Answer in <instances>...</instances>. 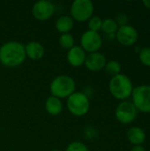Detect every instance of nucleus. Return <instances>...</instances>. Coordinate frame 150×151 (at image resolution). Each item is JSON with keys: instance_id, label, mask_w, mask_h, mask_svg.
I'll use <instances>...</instances> for the list:
<instances>
[{"instance_id": "obj_1", "label": "nucleus", "mask_w": 150, "mask_h": 151, "mask_svg": "<svg viewBox=\"0 0 150 151\" xmlns=\"http://www.w3.org/2000/svg\"><path fill=\"white\" fill-rule=\"evenodd\" d=\"M27 58L25 45L17 41H9L0 47V63L9 68L22 65Z\"/></svg>"}, {"instance_id": "obj_2", "label": "nucleus", "mask_w": 150, "mask_h": 151, "mask_svg": "<svg viewBox=\"0 0 150 151\" xmlns=\"http://www.w3.org/2000/svg\"><path fill=\"white\" fill-rule=\"evenodd\" d=\"M109 90L114 98L126 101L132 96L133 90L132 80L123 73L113 76L109 82Z\"/></svg>"}, {"instance_id": "obj_3", "label": "nucleus", "mask_w": 150, "mask_h": 151, "mask_svg": "<svg viewBox=\"0 0 150 151\" xmlns=\"http://www.w3.org/2000/svg\"><path fill=\"white\" fill-rule=\"evenodd\" d=\"M75 81L69 75H58L55 77L50 85V94L59 99L68 98L75 92Z\"/></svg>"}, {"instance_id": "obj_4", "label": "nucleus", "mask_w": 150, "mask_h": 151, "mask_svg": "<svg viewBox=\"0 0 150 151\" xmlns=\"http://www.w3.org/2000/svg\"><path fill=\"white\" fill-rule=\"evenodd\" d=\"M66 107L72 115L83 117L89 111L90 101L85 93L75 91L66 99Z\"/></svg>"}, {"instance_id": "obj_5", "label": "nucleus", "mask_w": 150, "mask_h": 151, "mask_svg": "<svg viewBox=\"0 0 150 151\" xmlns=\"http://www.w3.org/2000/svg\"><path fill=\"white\" fill-rule=\"evenodd\" d=\"M94 4L90 0H74L70 7V16L78 22L88 21L94 14Z\"/></svg>"}, {"instance_id": "obj_6", "label": "nucleus", "mask_w": 150, "mask_h": 151, "mask_svg": "<svg viewBox=\"0 0 150 151\" xmlns=\"http://www.w3.org/2000/svg\"><path fill=\"white\" fill-rule=\"evenodd\" d=\"M132 103L138 111L150 113V85H140L133 88Z\"/></svg>"}, {"instance_id": "obj_7", "label": "nucleus", "mask_w": 150, "mask_h": 151, "mask_svg": "<svg viewBox=\"0 0 150 151\" xmlns=\"http://www.w3.org/2000/svg\"><path fill=\"white\" fill-rule=\"evenodd\" d=\"M138 110L132 101H122L115 110V117L117 120L124 125L133 123L138 115Z\"/></svg>"}, {"instance_id": "obj_8", "label": "nucleus", "mask_w": 150, "mask_h": 151, "mask_svg": "<svg viewBox=\"0 0 150 151\" xmlns=\"http://www.w3.org/2000/svg\"><path fill=\"white\" fill-rule=\"evenodd\" d=\"M103 45V39L99 33L87 30L80 37V47L86 53L97 52Z\"/></svg>"}, {"instance_id": "obj_9", "label": "nucleus", "mask_w": 150, "mask_h": 151, "mask_svg": "<svg viewBox=\"0 0 150 151\" xmlns=\"http://www.w3.org/2000/svg\"><path fill=\"white\" fill-rule=\"evenodd\" d=\"M55 13V5L48 0H40L35 2L32 6V15L39 21L50 19Z\"/></svg>"}, {"instance_id": "obj_10", "label": "nucleus", "mask_w": 150, "mask_h": 151, "mask_svg": "<svg viewBox=\"0 0 150 151\" xmlns=\"http://www.w3.org/2000/svg\"><path fill=\"white\" fill-rule=\"evenodd\" d=\"M115 37L121 45L130 47L137 42L139 39V33L134 27L127 24L118 27Z\"/></svg>"}, {"instance_id": "obj_11", "label": "nucleus", "mask_w": 150, "mask_h": 151, "mask_svg": "<svg viewBox=\"0 0 150 151\" xmlns=\"http://www.w3.org/2000/svg\"><path fill=\"white\" fill-rule=\"evenodd\" d=\"M106 63H107V59L104 54L97 51L87 55L84 65L88 71L96 73L103 70Z\"/></svg>"}, {"instance_id": "obj_12", "label": "nucleus", "mask_w": 150, "mask_h": 151, "mask_svg": "<svg viewBox=\"0 0 150 151\" xmlns=\"http://www.w3.org/2000/svg\"><path fill=\"white\" fill-rule=\"evenodd\" d=\"M87 53L80 46H73L67 51L66 59L68 64L72 67H80L85 64Z\"/></svg>"}, {"instance_id": "obj_13", "label": "nucleus", "mask_w": 150, "mask_h": 151, "mask_svg": "<svg viewBox=\"0 0 150 151\" xmlns=\"http://www.w3.org/2000/svg\"><path fill=\"white\" fill-rule=\"evenodd\" d=\"M26 57L31 60H40L44 57L45 49L43 45L36 41H32L25 45Z\"/></svg>"}, {"instance_id": "obj_14", "label": "nucleus", "mask_w": 150, "mask_h": 151, "mask_svg": "<svg viewBox=\"0 0 150 151\" xmlns=\"http://www.w3.org/2000/svg\"><path fill=\"white\" fill-rule=\"evenodd\" d=\"M126 137L128 142L133 146L142 145L146 141V133L141 127H133L127 130Z\"/></svg>"}, {"instance_id": "obj_15", "label": "nucleus", "mask_w": 150, "mask_h": 151, "mask_svg": "<svg viewBox=\"0 0 150 151\" xmlns=\"http://www.w3.org/2000/svg\"><path fill=\"white\" fill-rule=\"evenodd\" d=\"M63 108H64V104L61 99L53 96L51 95L47 97L45 101V110L51 116L59 115L63 111Z\"/></svg>"}, {"instance_id": "obj_16", "label": "nucleus", "mask_w": 150, "mask_h": 151, "mask_svg": "<svg viewBox=\"0 0 150 151\" xmlns=\"http://www.w3.org/2000/svg\"><path fill=\"white\" fill-rule=\"evenodd\" d=\"M73 26H74V20L72 19L70 15L60 16L55 23V27L57 31L61 35L70 33L72 30Z\"/></svg>"}, {"instance_id": "obj_17", "label": "nucleus", "mask_w": 150, "mask_h": 151, "mask_svg": "<svg viewBox=\"0 0 150 151\" xmlns=\"http://www.w3.org/2000/svg\"><path fill=\"white\" fill-rule=\"evenodd\" d=\"M119 26L118 25L117 21L114 19L111 18H107L103 19V24H102V28L101 30L108 35H116V33L118 29Z\"/></svg>"}, {"instance_id": "obj_18", "label": "nucleus", "mask_w": 150, "mask_h": 151, "mask_svg": "<svg viewBox=\"0 0 150 151\" xmlns=\"http://www.w3.org/2000/svg\"><path fill=\"white\" fill-rule=\"evenodd\" d=\"M58 43L61 48L69 50L73 46H75V40H74V37L70 33L62 34L60 35L58 38Z\"/></svg>"}, {"instance_id": "obj_19", "label": "nucleus", "mask_w": 150, "mask_h": 151, "mask_svg": "<svg viewBox=\"0 0 150 151\" xmlns=\"http://www.w3.org/2000/svg\"><path fill=\"white\" fill-rule=\"evenodd\" d=\"M105 72L113 76H116L119 73H121V70H122V66L121 64L117 61V60H111V61H107L105 67H104Z\"/></svg>"}, {"instance_id": "obj_20", "label": "nucleus", "mask_w": 150, "mask_h": 151, "mask_svg": "<svg viewBox=\"0 0 150 151\" xmlns=\"http://www.w3.org/2000/svg\"><path fill=\"white\" fill-rule=\"evenodd\" d=\"M102 24H103V19L99 16H95L93 15L88 20V30L94 31V32H99L102 28Z\"/></svg>"}, {"instance_id": "obj_21", "label": "nucleus", "mask_w": 150, "mask_h": 151, "mask_svg": "<svg viewBox=\"0 0 150 151\" xmlns=\"http://www.w3.org/2000/svg\"><path fill=\"white\" fill-rule=\"evenodd\" d=\"M139 59L143 65L150 67V47H144L140 50Z\"/></svg>"}, {"instance_id": "obj_22", "label": "nucleus", "mask_w": 150, "mask_h": 151, "mask_svg": "<svg viewBox=\"0 0 150 151\" xmlns=\"http://www.w3.org/2000/svg\"><path fill=\"white\" fill-rule=\"evenodd\" d=\"M65 151H89V150L85 143L75 141L67 145Z\"/></svg>"}, {"instance_id": "obj_23", "label": "nucleus", "mask_w": 150, "mask_h": 151, "mask_svg": "<svg viewBox=\"0 0 150 151\" xmlns=\"http://www.w3.org/2000/svg\"><path fill=\"white\" fill-rule=\"evenodd\" d=\"M118 23V25L119 27L121 26H125V25H127V22H128V17L126 16V14H124V13H121L119 14L117 19H115Z\"/></svg>"}, {"instance_id": "obj_24", "label": "nucleus", "mask_w": 150, "mask_h": 151, "mask_svg": "<svg viewBox=\"0 0 150 151\" xmlns=\"http://www.w3.org/2000/svg\"><path fill=\"white\" fill-rule=\"evenodd\" d=\"M130 151H146L144 147L142 145H136V146H133L132 148V150Z\"/></svg>"}, {"instance_id": "obj_25", "label": "nucleus", "mask_w": 150, "mask_h": 151, "mask_svg": "<svg viewBox=\"0 0 150 151\" xmlns=\"http://www.w3.org/2000/svg\"><path fill=\"white\" fill-rule=\"evenodd\" d=\"M142 4H143L144 7H145L146 9L150 10V0H145V1L142 2Z\"/></svg>"}, {"instance_id": "obj_26", "label": "nucleus", "mask_w": 150, "mask_h": 151, "mask_svg": "<svg viewBox=\"0 0 150 151\" xmlns=\"http://www.w3.org/2000/svg\"><path fill=\"white\" fill-rule=\"evenodd\" d=\"M51 151H62V150H53Z\"/></svg>"}, {"instance_id": "obj_27", "label": "nucleus", "mask_w": 150, "mask_h": 151, "mask_svg": "<svg viewBox=\"0 0 150 151\" xmlns=\"http://www.w3.org/2000/svg\"><path fill=\"white\" fill-rule=\"evenodd\" d=\"M149 151H150V150H149Z\"/></svg>"}]
</instances>
